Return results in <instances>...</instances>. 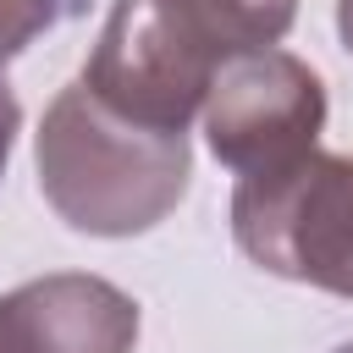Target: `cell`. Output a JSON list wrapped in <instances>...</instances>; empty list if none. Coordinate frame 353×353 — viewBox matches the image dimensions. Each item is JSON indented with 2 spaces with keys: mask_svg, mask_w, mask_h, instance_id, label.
Segmentation results:
<instances>
[{
  "mask_svg": "<svg viewBox=\"0 0 353 353\" xmlns=\"http://www.w3.org/2000/svg\"><path fill=\"white\" fill-rule=\"evenodd\" d=\"M298 0H110L83 83L127 121L188 132L215 72L287 39Z\"/></svg>",
  "mask_w": 353,
  "mask_h": 353,
  "instance_id": "cell-1",
  "label": "cell"
},
{
  "mask_svg": "<svg viewBox=\"0 0 353 353\" xmlns=\"http://www.w3.org/2000/svg\"><path fill=\"white\" fill-rule=\"evenodd\" d=\"M44 204L88 237H138L160 226L193 176L188 132H160L110 110L83 77L66 83L33 138Z\"/></svg>",
  "mask_w": 353,
  "mask_h": 353,
  "instance_id": "cell-2",
  "label": "cell"
},
{
  "mask_svg": "<svg viewBox=\"0 0 353 353\" xmlns=\"http://www.w3.org/2000/svg\"><path fill=\"white\" fill-rule=\"evenodd\" d=\"M232 237L259 270L353 298V154L309 149L292 165L237 176Z\"/></svg>",
  "mask_w": 353,
  "mask_h": 353,
  "instance_id": "cell-3",
  "label": "cell"
},
{
  "mask_svg": "<svg viewBox=\"0 0 353 353\" xmlns=\"http://www.w3.org/2000/svg\"><path fill=\"white\" fill-rule=\"evenodd\" d=\"M320 127H325L320 72L276 44L232 55L204 94L210 154L237 176L292 165L320 143Z\"/></svg>",
  "mask_w": 353,
  "mask_h": 353,
  "instance_id": "cell-4",
  "label": "cell"
},
{
  "mask_svg": "<svg viewBox=\"0 0 353 353\" xmlns=\"http://www.w3.org/2000/svg\"><path fill=\"white\" fill-rule=\"evenodd\" d=\"M138 303L83 270L22 281L0 298V353H132Z\"/></svg>",
  "mask_w": 353,
  "mask_h": 353,
  "instance_id": "cell-5",
  "label": "cell"
},
{
  "mask_svg": "<svg viewBox=\"0 0 353 353\" xmlns=\"http://www.w3.org/2000/svg\"><path fill=\"white\" fill-rule=\"evenodd\" d=\"M77 0H0V66L17 61L39 33H50Z\"/></svg>",
  "mask_w": 353,
  "mask_h": 353,
  "instance_id": "cell-6",
  "label": "cell"
},
{
  "mask_svg": "<svg viewBox=\"0 0 353 353\" xmlns=\"http://www.w3.org/2000/svg\"><path fill=\"white\" fill-rule=\"evenodd\" d=\"M17 127H22V105H17L11 83L0 77V176H6V160H11V143H17Z\"/></svg>",
  "mask_w": 353,
  "mask_h": 353,
  "instance_id": "cell-7",
  "label": "cell"
},
{
  "mask_svg": "<svg viewBox=\"0 0 353 353\" xmlns=\"http://www.w3.org/2000/svg\"><path fill=\"white\" fill-rule=\"evenodd\" d=\"M336 33H342V44L353 55V0H336Z\"/></svg>",
  "mask_w": 353,
  "mask_h": 353,
  "instance_id": "cell-8",
  "label": "cell"
},
{
  "mask_svg": "<svg viewBox=\"0 0 353 353\" xmlns=\"http://www.w3.org/2000/svg\"><path fill=\"white\" fill-rule=\"evenodd\" d=\"M336 353H353V342H342V347H336Z\"/></svg>",
  "mask_w": 353,
  "mask_h": 353,
  "instance_id": "cell-9",
  "label": "cell"
}]
</instances>
